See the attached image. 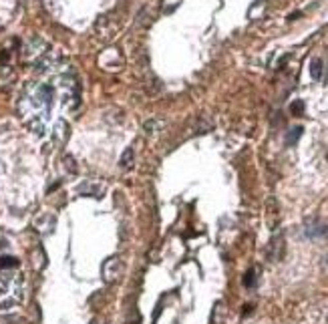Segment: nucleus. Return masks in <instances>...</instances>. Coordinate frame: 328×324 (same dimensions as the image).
Listing matches in <instances>:
<instances>
[{"label":"nucleus","mask_w":328,"mask_h":324,"mask_svg":"<svg viewBox=\"0 0 328 324\" xmlns=\"http://www.w3.org/2000/svg\"><path fill=\"white\" fill-rule=\"evenodd\" d=\"M49 53V45H47V40H43L40 36H30L26 43H24V47H22V59L26 61V63H38L45 55Z\"/></svg>","instance_id":"f257e3e1"},{"label":"nucleus","mask_w":328,"mask_h":324,"mask_svg":"<svg viewBox=\"0 0 328 324\" xmlns=\"http://www.w3.org/2000/svg\"><path fill=\"white\" fill-rule=\"evenodd\" d=\"M101 272H103V280H105L107 284H115V282L119 280L121 272H123V268H121V260H119L117 256L109 258V260L103 264Z\"/></svg>","instance_id":"f03ea898"},{"label":"nucleus","mask_w":328,"mask_h":324,"mask_svg":"<svg viewBox=\"0 0 328 324\" xmlns=\"http://www.w3.org/2000/svg\"><path fill=\"white\" fill-rule=\"evenodd\" d=\"M266 256L270 262H280L282 256H284V236L282 234H276L270 244H268V250H266Z\"/></svg>","instance_id":"7ed1b4c3"},{"label":"nucleus","mask_w":328,"mask_h":324,"mask_svg":"<svg viewBox=\"0 0 328 324\" xmlns=\"http://www.w3.org/2000/svg\"><path fill=\"white\" fill-rule=\"evenodd\" d=\"M226 314H228V308H226V302H216L214 310H212V324H224L226 322Z\"/></svg>","instance_id":"20e7f679"},{"label":"nucleus","mask_w":328,"mask_h":324,"mask_svg":"<svg viewBox=\"0 0 328 324\" xmlns=\"http://www.w3.org/2000/svg\"><path fill=\"white\" fill-rule=\"evenodd\" d=\"M161 127H163V121H161V119H149V121L143 125L147 137H155V135L161 131Z\"/></svg>","instance_id":"39448f33"},{"label":"nucleus","mask_w":328,"mask_h":324,"mask_svg":"<svg viewBox=\"0 0 328 324\" xmlns=\"http://www.w3.org/2000/svg\"><path fill=\"white\" fill-rule=\"evenodd\" d=\"M119 165H121V169H131L133 165H135V151H133V147H127L125 151H123V155H121V159H119Z\"/></svg>","instance_id":"423d86ee"},{"label":"nucleus","mask_w":328,"mask_h":324,"mask_svg":"<svg viewBox=\"0 0 328 324\" xmlns=\"http://www.w3.org/2000/svg\"><path fill=\"white\" fill-rule=\"evenodd\" d=\"M14 280H16V278H14L8 270H0V294H6V292L10 290V286H12Z\"/></svg>","instance_id":"0eeeda50"},{"label":"nucleus","mask_w":328,"mask_h":324,"mask_svg":"<svg viewBox=\"0 0 328 324\" xmlns=\"http://www.w3.org/2000/svg\"><path fill=\"white\" fill-rule=\"evenodd\" d=\"M322 71H324L322 59H314V61L310 63V75H312V79H314V81H320V79H322Z\"/></svg>","instance_id":"6e6552de"},{"label":"nucleus","mask_w":328,"mask_h":324,"mask_svg":"<svg viewBox=\"0 0 328 324\" xmlns=\"http://www.w3.org/2000/svg\"><path fill=\"white\" fill-rule=\"evenodd\" d=\"M55 135H57V139H59L61 143L67 139V135H69V127H67L65 121H59V123L55 125Z\"/></svg>","instance_id":"1a4fd4ad"},{"label":"nucleus","mask_w":328,"mask_h":324,"mask_svg":"<svg viewBox=\"0 0 328 324\" xmlns=\"http://www.w3.org/2000/svg\"><path fill=\"white\" fill-rule=\"evenodd\" d=\"M85 191H89V193H93L95 197H101V193H103V185H93V183H83L81 187H79V193H85Z\"/></svg>","instance_id":"9d476101"},{"label":"nucleus","mask_w":328,"mask_h":324,"mask_svg":"<svg viewBox=\"0 0 328 324\" xmlns=\"http://www.w3.org/2000/svg\"><path fill=\"white\" fill-rule=\"evenodd\" d=\"M302 131H304L302 127H294V129L286 135V143H288V145H296V141L302 137Z\"/></svg>","instance_id":"9b49d317"},{"label":"nucleus","mask_w":328,"mask_h":324,"mask_svg":"<svg viewBox=\"0 0 328 324\" xmlns=\"http://www.w3.org/2000/svg\"><path fill=\"white\" fill-rule=\"evenodd\" d=\"M18 266V260L12 258V256H2L0 258V270H10V268H16Z\"/></svg>","instance_id":"f8f14e48"},{"label":"nucleus","mask_w":328,"mask_h":324,"mask_svg":"<svg viewBox=\"0 0 328 324\" xmlns=\"http://www.w3.org/2000/svg\"><path fill=\"white\" fill-rule=\"evenodd\" d=\"M290 113H292L294 117H300V115L304 113V101H300V99L294 101V103L290 105Z\"/></svg>","instance_id":"ddd939ff"},{"label":"nucleus","mask_w":328,"mask_h":324,"mask_svg":"<svg viewBox=\"0 0 328 324\" xmlns=\"http://www.w3.org/2000/svg\"><path fill=\"white\" fill-rule=\"evenodd\" d=\"M256 284V270L252 268V270H248L246 276H244V286H248V288H252Z\"/></svg>","instance_id":"4468645a"},{"label":"nucleus","mask_w":328,"mask_h":324,"mask_svg":"<svg viewBox=\"0 0 328 324\" xmlns=\"http://www.w3.org/2000/svg\"><path fill=\"white\" fill-rule=\"evenodd\" d=\"M179 2H181V0H163V12L165 14L173 12V10L179 6Z\"/></svg>","instance_id":"2eb2a0df"},{"label":"nucleus","mask_w":328,"mask_h":324,"mask_svg":"<svg viewBox=\"0 0 328 324\" xmlns=\"http://www.w3.org/2000/svg\"><path fill=\"white\" fill-rule=\"evenodd\" d=\"M63 161H65V167H67L71 173H75V171H77V163H75V159H73L71 155H65V157H63Z\"/></svg>","instance_id":"dca6fc26"},{"label":"nucleus","mask_w":328,"mask_h":324,"mask_svg":"<svg viewBox=\"0 0 328 324\" xmlns=\"http://www.w3.org/2000/svg\"><path fill=\"white\" fill-rule=\"evenodd\" d=\"M306 234L312 238L314 230H312V228H308V230H306ZM316 234H318V236H326V228H324V226H316Z\"/></svg>","instance_id":"f3484780"},{"label":"nucleus","mask_w":328,"mask_h":324,"mask_svg":"<svg viewBox=\"0 0 328 324\" xmlns=\"http://www.w3.org/2000/svg\"><path fill=\"white\" fill-rule=\"evenodd\" d=\"M91 324H99V320H93V322H91Z\"/></svg>","instance_id":"a211bd4d"},{"label":"nucleus","mask_w":328,"mask_h":324,"mask_svg":"<svg viewBox=\"0 0 328 324\" xmlns=\"http://www.w3.org/2000/svg\"><path fill=\"white\" fill-rule=\"evenodd\" d=\"M326 264H328V256H326Z\"/></svg>","instance_id":"6ab92c4d"},{"label":"nucleus","mask_w":328,"mask_h":324,"mask_svg":"<svg viewBox=\"0 0 328 324\" xmlns=\"http://www.w3.org/2000/svg\"><path fill=\"white\" fill-rule=\"evenodd\" d=\"M326 159H328V153H326Z\"/></svg>","instance_id":"aec40b11"}]
</instances>
